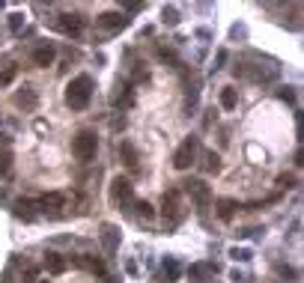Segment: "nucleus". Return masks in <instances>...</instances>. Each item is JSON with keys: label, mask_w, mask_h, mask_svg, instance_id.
Wrapping results in <instances>:
<instances>
[{"label": "nucleus", "mask_w": 304, "mask_h": 283, "mask_svg": "<svg viewBox=\"0 0 304 283\" xmlns=\"http://www.w3.org/2000/svg\"><path fill=\"white\" fill-rule=\"evenodd\" d=\"M90 98H93V78H90V75L72 78L69 87H66V104H69L72 110H84V107L90 104Z\"/></svg>", "instance_id": "nucleus-1"}, {"label": "nucleus", "mask_w": 304, "mask_h": 283, "mask_svg": "<svg viewBox=\"0 0 304 283\" xmlns=\"http://www.w3.org/2000/svg\"><path fill=\"white\" fill-rule=\"evenodd\" d=\"M99 152V134L93 128H81L75 137H72V155L78 161H93Z\"/></svg>", "instance_id": "nucleus-2"}, {"label": "nucleus", "mask_w": 304, "mask_h": 283, "mask_svg": "<svg viewBox=\"0 0 304 283\" xmlns=\"http://www.w3.org/2000/svg\"><path fill=\"white\" fill-rule=\"evenodd\" d=\"M110 203L119 206V209H125V212H128V206H134V185L125 176H116L110 182Z\"/></svg>", "instance_id": "nucleus-3"}, {"label": "nucleus", "mask_w": 304, "mask_h": 283, "mask_svg": "<svg viewBox=\"0 0 304 283\" xmlns=\"http://www.w3.org/2000/svg\"><path fill=\"white\" fill-rule=\"evenodd\" d=\"M161 215H164V221H167L170 227H176V224L182 221V197H179L176 188L164 191V197H161Z\"/></svg>", "instance_id": "nucleus-4"}, {"label": "nucleus", "mask_w": 304, "mask_h": 283, "mask_svg": "<svg viewBox=\"0 0 304 283\" xmlns=\"http://www.w3.org/2000/svg\"><path fill=\"white\" fill-rule=\"evenodd\" d=\"M197 149H200L197 137H185V140L179 143V149L173 152V167H176V170H188V167L194 164V158H197Z\"/></svg>", "instance_id": "nucleus-5"}, {"label": "nucleus", "mask_w": 304, "mask_h": 283, "mask_svg": "<svg viewBox=\"0 0 304 283\" xmlns=\"http://www.w3.org/2000/svg\"><path fill=\"white\" fill-rule=\"evenodd\" d=\"M182 188H185V194L197 203V209H206V206L212 203V191H209V185H206L203 179H185Z\"/></svg>", "instance_id": "nucleus-6"}, {"label": "nucleus", "mask_w": 304, "mask_h": 283, "mask_svg": "<svg viewBox=\"0 0 304 283\" xmlns=\"http://www.w3.org/2000/svg\"><path fill=\"white\" fill-rule=\"evenodd\" d=\"M36 209H42L48 218H60L63 209H66V197L57 194V191H48V194H42V197L36 200Z\"/></svg>", "instance_id": "nucleus-7"}, {"label": "nucleus", "mask_w": 304, "mask_h": 283, "mask_svg": "<svg viewBox=\"0 0 304 283\" xmlns=\"http://www.w3.org/2000/svg\"><path fill=\"white\" fill-rule=\"evenodd\" d=\"M57 24H60V30L69 33V36H81V30H84V18H81L78 12H63Z\"/></svg>", "instance_id": "nucleus-8"}, {"label": "nucleus", "mask_w": 304, "mask_h": 283, "mask_svg": "<svg viewBox=\"0 0 304 283\" xmlns=\"http://www.w3.org/2000/svg\"><path fill=\"white\" fill-rule=\"evenodd\" d=\"M96 24L104 27V30H122V27H128V15H122V12H101L96 18Z\"/></svg>", "instance_id": "nucleus-9"}, {"label": "nucleus", "mask_w": 304, "mask_h": 283, "mask_svg": "<svg viewBox=\"0 0 304 283\" xmlns=\"http://www.w3.org/2000/svg\"><path fill=\"white\" fill-rule=\"evenodd\" d=\"M101 245H104V254H116V248H119V230L113 224H101Z\"/></svg>", "instance_id": "nucleus-10"}, {"label": "nucleus", "mask_w": 304, "mask_h": 283, "mask_svg": "<svg viewBox=\"0 0 304 283\" xmlns=\"http://www.w3.org/2000/svg\"><path fill=\"white\" fill-rule=\"evenodd\" d=\"M54 60H57V51H54V45H39V48H33V63H36L39 69H48Z\"/></svg>", "instance_id": "nucleus-11"}, {"label": "nucleus", "mask_w": 304, "mask_h": 283, "mask_svg": "<svg viewBox=\"0 0 304 283\" xmlns=\"http://www.w3.org/2000/svg\"><path fill=\"white\" fill-rule=\"evenodd\" d=\"M236 212H239V203L236 200H230V197H221L218 203H215V215L227 224V221H233L236 218Z\"/></svg>", "instance_id": "nucleus-12"}, {"label": "nucleus", "mask_w": 304, "mask_h": 283, "mask_svg": "<svg viewBox=\"0 0 304 283\" xmlns=\"http://www.w3.org/2000/svg\"><path fill=\"white\" fill-rule=\"evenodd\" d=\"M12 101H15V107H24V110H33L39 98H36V90H33V87H21V90L15 93V98H12Z\"/></svg>", "instance_id": "nucleus-13"}, {"label": "nucleus", "mask_w": 304, "mask_h": 283, "mask_svg": "<svg viewBox=\"0 0 304 283\" xmlns=\"http://www.w3.org/2000/svg\"><path fill=\"white\" fill-rule=\"evenodd\" d=\"M110 101L119 104V107H131V104H134V90H131V84H116V93L110 95Z\"/></svg>", "instance_id": "nucleus-14"}, {"label": "nucleus", "mask_w": 304, "mask_h": 283, "mask_svg": "<svg viewBox=\"0 0 304 283\" xmlns=\"http://www.w3.org/2000/svg\"><path fill=\"white\" fill-rule=\"evenodd\" d=\"M119 158H122V164L128 167V170H137V149H134V143L131 140H119Z\"/></svg>", "instance_id": "nucleus-15"}, {"label": "nucleus", "mask_w": 304, "mask_h": 283, "mask_svg": "<svg viewBox=\"0 0 304 283\" xmlns=\"http://www.w3.org/2000/svg\"><path fill=\"white\" fill-rule=\"evenodd\" d=\"M12 209H15V218H21V221H36V203H33V200L21 197V200L12 203Z\"/></svg>", "instance_id": "nucleus-16"}, {"label": "nucleus", "mask_w": 304, "mask_h": 283, "mask_svg": "<svg viewBox=\"0 0 304 283\" xmlns=\"http://www.w3.org/2000/svg\"><path fill=\"white\" fill-rule=\"evenodd\" d=\"M78 263L87 269V272H93V275H99V278H104V263L99 260V257H93V254H84V257H78Z\"/></svg>", "instance_id": "nucleus-17"}, {"label": "nucleus", "mask_w": 304, "mask_h": 283, "mask_svg": "<svg viewBox=\"0 0 304 283\" xmlns=\"http://www.w3.org/2000/svg\"><path fill=\"white\" fill-rule=\"evenodd\" d=\"M221 107H224V110H236V107H239V90L224 87V90H221Z\"/></svg>", "instance_id": "nucleus-18"}, {"label": "nucleus", "mask_w": 304, "mask_h": 283, "mask_svg": "<svg viewBox=\"0 0 304 283\" xmlns=\"http://www.w3.org/2000/svg\"><path fill=\"white\" fill-rule=\"evenodd\" d=\"M45 269H48L51 275H63V272H66V260H63V254H54V251H51V254L45 257Z\"/></svg>", "instance_id": "nucleus-19"}, {"label": "nucleus", "mask_w": 304, "mask_h": 283, "mask_svg": "<svg viewBox=\"0 0 304 283\" xmlns=\"http://www.w3.org/2000/svg\"><path fill=\"white\" fill-rule=\"evenodd\" d=\"M200 167H203L206 173H218V170H221V155H218V152H212V149H209V152H203Z\"/></svg>", "instance_id": "nucleus-20"}, {"label": "nucleus", "mask_w": 304, "mask_h": 283, "mask_svg": "<svg viewBox=\"0 0 304 283\" xmlns=\"http://www.w3.org/2000/svg\"><path fill=\"white\" fill-rule=\"evenodd\" d=\"M188 275H191V281L206 283V278L212 275V266H206V263H197V266H191V269H188Z\"/></svg>", "instance_id": "nucleus-21"}, {"label": "nucleus", "mask_w": 304, "mask_h": 283, "mask_svg": "<svg viewBox=\"0 0 304 283\" xmlns=\"http://www.w3.org/2000/svg\"><path fill=\"white\" fill-rule=\"evenodd\" d=\"M12 170V152L9 149H0V176H6Z\"/></svg>", "instance_id": "nucleus-22"}, {"label": "nucleus", "mask_w": 304, "mask_h": 283, "mask_svg": "<svg viewBox=\"0 0 304 283\" xmlns=\"http://www.w3.org/2000/svg\"><path fill=\"white\" fill-rule=\"evenodd\" d=\"M164 278H167V283H173L176 278H179V266H176L173 260H167V263H164Z\"/></svg>", "instance_id": "nucleus-23"}, {"label": "nucleus", "mask_w": 304, "mask_h": 283, "mask_svg": "<svg viewBox=\"0 0 304 283\" xmlns=\"http://www.w3.org/2000/svg\"><path fill=\"white\" fill-rule=\"evenodd\" d=\"M278 275H281L284 281H290V283H296V281H299V272H296L293 266H278Z\"/></svg>", "instance_id": "nucleus-24"}, {"label": "nucleus", "mask_w": 304, "mask_h": 283, "mask_svg": "<svg viewBox=\"0 0 304 283\" xmlns=\"http://www.w3.org/2000/svg\"><path fill=\"white\" fill-rule=\"evenodd\" d=\"M278 188H281V191H290V188H296V176H293V173H284V176H278Z\"/></svg>", "instance_id": "nucleus-25"}, {"label": "nucleus", "mask_w": 304, "mask_h": 283, "mask_svg": "<svg viewBox=\"0 0 304 283\" xmlns=\"http://www.w3.org/2000/svg\"><path fill=\"white\" fill-rule=\"evenodd\" d=\"M134 209H137V215H140V218H146V221H149V218H155V209H152L146 200H143V203H134Z\"/></svg>", "instance_id": "nucleus-26"}, {"label": "nucleus", "mask_w": 304, "mask_h": 283, "mask_svg": "<svg viewBox=\"0 0 304 283\" xmlns=\"http://www.w3.org/2000/svg\"><path fill=\"white\" fill-rule=\"evenodd\" d=\"M161 18H164L167 24H179V12H176L173 6H164V9H161Z\"/></svg>", "instance_id": "nucleus-27"}, {"label": "nucleus", "mask_w": 304, "mask_h": 283, "mask_svg": "<svg viewBox=\"0 0 304 283\" xmlns=\"http://www.w3.org/2000/svg\"><path fill=\"white\" fill-rule=\"evenodd\" d=\"M230 257H233L236 263H248V260H251V251H248V248H233Z\"/></svg>", "instance_id": "nucleus-28"}, {"label": "nucleus", "mask_w": 304, "mask_h": 283, "mask_svg": "<svg viewBox=\"0 0 304 283\" xmlns=\"http://www.w3.org/2000/svg\"><path fill=\"white\" fill-rule=\"evenodd\" d=\"M21 24H24V15H21V12L9 15V30H12V33H21Z\"/></svg>", "instance_id": "nucleus-29"}, {"label": "nucleus", "mask_w": 304, "mask_h": 283, "mask_svg": "<svg viewBox=\"0 0 304 283\" xmlns=\"http://www.w3.org/2000/svg\"><path fill=\"white\" fill-rule=\"evenodd\" d=\"M158 57H161L164 63H173V66H179V57H176L173 51H167V48H158Z\"/></svg>", "instance_id": "nucleus-30"}, {"label": "nucleus", "mask_w": 304, "mask_h": 283, "mask_svg": "<svg viewBox=\"0 0 304 283\" xmlns=\"http://www.w3.org/2000/svg\"><path fill=\"white\" fill-rule=\"evenodd\" d=\"M278 95H281L284 101H296V93H293V87H284V90H281Z\"/></svg>", "instance_id": "nucleus-31"}, {"label": "nucleus", "mask_w": 304, "mask_h": 283, "mask_svg": "<svg viewBox=\"0 0 304 283\" xmlns=\"http://www.w3.org/2000/svg\"><path fill=\"white\" fill-rule=\"evenodd\" d=\"M12 78H15V69H12V66H9V69H6V72H3V75H0V81H3V84H9V81H12Z\"/></svg>", "instance_id": "nucleus-32"}, {"label": "nucleus", "mask_w": 304, "mask_h": 283, "mask_svg": "<svg viewBox=\"0 0 304 283\" xmlns=\"http://www.w3.org/2000/svg\"><path fill=\"white\" fill-rule=\"evenodd\" d=\"M24 283H36V269H33V266L27 269V275H24Z\"/></svg>", "instance_id": "nucleus-33"}, {"label": "nucleus", "mask_w": 304, "mask_h": 283, "mask_svg": "<svg viewBox=\"0 0 304 283\" xmlns=\"http://www.w3.org/2000/svg\"><path fill=\"white\" fill-rule=\"evenodd\" d=\"M215 63H218V66H215V69H221V66H224V63H227V51H218V57H215Z\"/></svg>", "instance_id": "nucleus-34"}, {"label": "nucleus", "mask_w": 304, "mask_h": 283, "mask_svg": "<svg viewBox=\"0 0 304 283\" xmlns=\"http://www.w3.org/2000/svg\"><path fill=\"white\" fill-rule=\"evenodd\" d=\"M125 9H128V12H140V9H143V3H125Z\"/></svg>", "instance_id": "nucleus-35"}, {"label": "nucleus", "mask_w": 304, "mask_h": 283, "mask_svg": "<svg viewBox=\"0 0 304 283\" xmlns=\"http://www.w3.org/2000/svg\"><path fill=\"white\" fill-rule=\"evenodd\" d=\"M104 283H122L119 278H104Z\"/></svg>", "instance_id": "nucleus-36"}, {"label": "nucleus", "mask_w": 304, "mask_h": 283, "mask_svg": "<svg viewBox=\"0 0 304 283\" xmlns=\"http://www.w3.org/2000/svg\"><path fill=\"white\" fill-rule=\"evenodd\" d=\"M39 283H48V281H39Z\"/></svg>", "instance_id": "nucleus-37"}]
</instances>
